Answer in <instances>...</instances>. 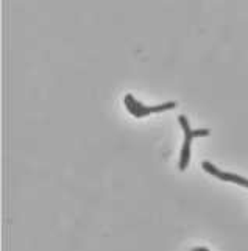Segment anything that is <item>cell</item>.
<instances>
[{"label": "cell", "mask_w": 248, "mask_h": 251, "mask_svg": "<svg viewBox=\"0 0 248 251\" xmlns=\"http://www.w3.org/2000/svg\"><path fill=\"white\" fill-rule=\"evenodd\" d=\"M178 122L184 131V144H183V149H181V158H179V170H186V167L189 166V159H191L192 139L194 137H206L211 134V131L209 129H191L186 116H179Z\"/></svg>", "instance_id": "cell-1"}, {"label": "cell", "mask_w": 248, "mask_h": 251, "mask_svg": "<svg viewBox=\"0 0 248 251\" xmlns=\"http://www.w3.org/2000/svg\"><path fill=\"white\" fill-rule=\"evenodd\" d=\"M125 106L131 116H134L136 119H142L145 116L155 114V112L174 109V108H176V101H167V103H162V105H156V106H144L142 103L136 100L131 94H126L125 95Z\"/></svg>", "instance_id": "cell-2"}, {"label": "cell", "mask_w": 248, "mask_h": 251, "mask_svg": "<svg viewBox=\"0 0 248 251\" xmlns=\"http://www.w3.org/2000/svg\"><path fill=\"white\" fill-rule=\"evenodd\" d=\"M201 166H203V169L206 170L208 173H211L212 176H216L219 179H223V181H228V183H234V184H239V186L248 187V179L244 178V176H239V175H234V173H228V172H222V170H219L216 166H212V164L208 162V161H204Z\"/></svg>", "instance_id": "cell-3"}, {"label": "cell", "mask_w": 248, "mask_h": 251, "mask_svg": "<svg viewBox=\"0 0 248 251\" xmlns=\"http://www.w3.org/2000/svg\"><path fill=\"white\" fill-rule=\"evenodd\" d=\"M192 251H208L206 248H195V250H192Z\"/></svg>", "instance_id": "cell-4"}]
</instances>
